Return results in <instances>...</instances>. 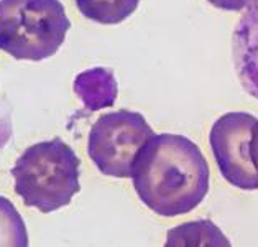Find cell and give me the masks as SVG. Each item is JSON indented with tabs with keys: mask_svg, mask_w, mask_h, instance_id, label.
<instances>
[{
	"mask_svg": "<svg viewBox=\"0 0 258 247\" xmlns=\"http://www.w3.org/2000/svg\"><path fill=\"white\" fill-rule=\"evenodd\" d=\"M256 117L248 112H227L214 122L209 143L220 175L232 186L258 189V172L250 157V135Z\"/></svg>",
	"mask_w": 258,
	"mask_h": 247,
	"instance_id": "5",
	"label": "cell"
},
{
	"mask_svg": "<svg viewBox=\"0 0 258 247\" xmlns=\"http://www.w3.org/2000/svg\"><path fill=\"white\" fill-rule=\"evenodd\" d=\"M71 22L59 0H0V50L15 60L53 56Z\"/></svg>",
	"mask_w": 258,
	"mask_h": 247,
	"instance_id": "3",
	"label": "cell"
},
{
	"mask_svg": "<svg viewBox=\"0 0 258 247\" xmlns=\"http://www.w3.org/2000/svg\"><path fill=\"white\" fill-rule=\"evenodd\" d=\"M81 160L69 145L54 137L28 147L12 168L15 191L25 206L53 213L79 193Z\"/></svg>",
	"mask_w": 258,
	"mask_h": 247,
	"instance_id": "2",
	"label": "cell"
},
{
	"mask_svg": "<svg viewBox=\"0 0 258 247\" xmlns=\"http://www.w3.org/2000/svg\"><path fill=\"white\" fill-rule=\"evenodd\" d=\"M211 5H214L216 9L220 10H227V12H240L243 9L250 7L255 0H207Z\"/></svg>",
	"mask_w": 258,
	"mask_h": 247,
	"instance_id": "11",
	"label": "cell"
},
{
	"mask_svg": "<svg viewBox=\"0 0 258 247\" xmlns=\"http://www.w3.org/2000/svg\"><path fill=\"white\" fill-rule=\"evenodd\" d=\"M28 232L14 203L0 196V247H27Z\"/></svg>",
	"mask_w": 258,
	"mask_h": 247,
	"instance_id": "10",
	"label": "cell"
},
{
	"mask_svg": "<svg viewBox=\"0 0 258 247\" xmlns=\"http://www.w3.org/2000/svg\"><path fill=\"white\" fill-rule=\"evenodd\" d=\"M74 92L87 111H100L114 106L118 92L115 76L107 68H92L74 79Z\"/></svg>",
	"mask_w": 258,
	"mask_h": 247,
	"instance_id": "7",
	"label": "cell"
},
{
	"mask_svg": "<svg viewBox=\"0 0 258 247\" xmlns=\"http://www.w3.org/2000/svg\"><path fill=\"white\" fill-rule=\"evenodd\" d=\"M166 245H230V240L209 219L192 221L168 231Z\"/></svg>",
	"mask_w": 258,
	"mask_h": 247,
	"instance_id": "8",
	"label": "cell"
},
{
	"mask_svg": "<svg viewBox=\"0 0 258 247\" xmlns=\"http://www.w3.org/2000/svg\"><path fill=\"white\" fill-rule=\"evenodd\" d=\"M250 157L258 172V119L253 125V129H251V135H250Z\"/></svg>",
	"mask_w": 258,
	"mask_h": 247,
	"instance_id": "12",
	"label": "cell"
},
{
	"mask_svg": "<svg viewBox=\"0 0 258 247\" xmlns=\"http://www.w3.org/2000/svg\"><path fill=\"white\" fill-rule=\"evenodd\" d=\"M209 165L187 137L153 135L143 145L132 168L134 188L145 206L160 216L191 213L209 191Z\"/></svg>",
	"mask_w": 258,
	"mask_h": 247,
	"instance_id": "1",
	"label": "cell"
},
{
	"mask_svg": "<svg viewBox=\"0 0 258 247\" xmlns=\"http://www.w3.org/2000/svg\"><path fill=\"white\" fill-rule=\"evenodd\" d=\"M232 58L243 89L258 99V0L250 5L235 25Z\"/></svg>",
	"mask_w": 258,
	"mask_h": 247,
	"instance_id": "6",
	"label": "cell"
},
{
	"mask_svg": "<svg viewBox=\"0 0 258 247\" xmlns=\"http://www.w3.org/2000/svg\"><path fill=\"white\" fill-rule=\"evenodd\" d=\"M140 0H76L86 18L102 25H117L134 14Z\"/></svg>",
	"mask_w": 258,
	"mask_h": 247,
	"instance_id": "9",
	"label": "cell"
},
{
	"mask_svg": "<svg viewBox=\"0 0 258 247\" xmlns=\"http://www.w3.org/2000/svg\"><path fill=\"white\" fill-rule=\"evenodd\" d=\"M153 135V129L140 112H109L91 127L87 154L100 173L128 178L138 152Z\"/></svg>",
	"mask_w": 258,
	"mask_h": 247,
	"instance_id": "4",
	"label": "cell"
}]
</instances>
